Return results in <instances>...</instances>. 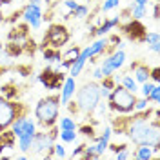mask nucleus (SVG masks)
<instances>
[{"label": "nucleus", "instance_id": "nucleus-40", "mask_svg": "<svg viewBox=\"0 0 160 160\" xmlns=\"http://www.w3.org/2000/svg\"><path fill=\"white\" fill-rule=\"evenodd\" d=\"M86 146H88V144H80L78 148H75L73 153H71V158H80L82 153H84V149H86Z\"/></svg>", "mask_w": 160, "mask_h": 160}, {"label": "nucleus", "instance_id": "nucleus-39", "mask_svg": "<svg viewBox=\"0 0 160 160\" xmlns=\"http://www.w3.org/2000/svg\"><path fill=\"white\" fill-rule=\"evenodd\" d=\"M149 78H153V82H155V84H158V80H160V68H158V66L151 68V71H149Z\"/></svg>", "mask_w": 160, "mask_h": 160}, {"label": "nucleus", "instance_id": "nucleus-16", "mask_svg": "<svg viewBox=\"0 0 160 160\" xmlns=\"http://www.w3.org/2000/svg\"><path fill=\"white\" fill-rule=\"evenodd\" d=\"M106 46H108V38L106 37H100L97 42H93L91 46H88L86 49H82V53L86 55V58L89 60V58H95L97 55H100L102 51L106 49Z\"/></svg>", "mask_w": 160, "mask_h": 160}, {"label": "nucleus", "instance_id": "nucleus-45", "mask_svg": "<svg viewBox=\"0 0 160 160\" xmlns=\"http://www.w3.org/2000/svg\"><path fill=\"white\" fill-rule=\"evenodd\" d=\"M133 2H135V4H140V6H146L149 0H133Z\"/></svg>", "mask_w": 160, "mask_h": 160}, {"label": "nucleus", "instance_id": "nucleus-49", "mask_svg": "<svg viewBox=\"0 0 160 160\" xmlns=\"http://www.w3.org/2000/svg\"><path fill=\"white\" fill-rule=\"evenodd\" d=\"M11 2H15V0H11Z\"/></svg>", "mask_w": 160, "mask_h": 160}, {"label": "nucleus", "instance_id": "nucleus-36", "mask_svg": "<svg viewBox=\"0 0 160 160\" xmlns=\"http://www.w3.org/2000/svg\"><path fill=\"white\" fill-rule=\"evenodd\" d=\"M108 149H111L113 153H118V151L129 149V144H124V142H120V144H108Z\"/></svg>", "mask_w": 160, "mask_h": 160}, {"label": "nucleus", "instance_id": "nucleus-37", "mask_svg": "<svg viewBox=\"0 0 160 160\" xmlns=\"http://www.w3.org/2000/svg\"><path fill=\"white\" fill-rule=\"evenodd\" d=\"M149 106V100L146 98H137V102H135V111H142V109H146Z\"/></svg>", "mask_w": 160, "mask_h": 160}, {"label": "nucleus", "instance_id": "nucleus-38", "mask_svg": "<svg viewBox=\"0 0 160 160\" xmlns=\"http://www.w3.org/2000/svg\"><path fill=\"white\" fill-rule=\"evenodd\" d=\"M153 88H155V82L148 80V82H144V84H142L140 91H142V95H144V97H148V95L151 93V89H153Z\"/></svg>", "mask_w": 160, "mask_h": 160}, {"label": "nucleus", "instance_id": "nucleus-8", "mask_svg": "<svg viewBox=\"0 0 160 160\" xmlns=\"http://www.w3.org/2000/svg\"><path fill=\"white\" fill-rule=\"evenodd\" d=\"M37 80H38L46 89L55 91V89H60V88H62V84H64V80H66V75L60 69H57V68L48 66V68H44V69L37 75Z\"/></svg>", "mask_w": 160, "mask_h": 160}, {"label": "nucleus", "instance_id": "nucleus-20", "mask_svg": "<svg viewBox=\"0 0 160 160\" xmlns=\"http://www.w3.org/2000/svg\"><path fill=\"white\" fill-rule=\"evenodd\" d=\"M4 49H6L9 58L24 57V51H22V44L20 42H11V40H8V44H4Z\"/></svg>", "mask_w": 160, "mask_h": 160}, {"label": "nucleus", "instance_id": "nucleus-4", "mask_svg": "<svg viewBox=\"0 0 160 160\" xmlns=\"http://www.w3.org/2000/svg\"><path fill=\"white\" fill-rule=\"evenodd\" d=\"M137 95L128 91L124 86L117 84L111 89L109 97H108V109L111 113H131L135 111V102H137Z\"/></svg>", "mask_w": 160, "mask_h": 160}, {"label": "nucleus", "instance_id": "nucleus-7", "mask_svg": "<svg viewBox=\"0 0 160 160\" xmlns=\"http://www.w3.org/2000/svg\"><path fill=\"white\" fill-rule=\"evenodd\" d=\"M120 31L124 33V37L131 42H137V44H144L146 42V35H148V28L137 18H129L126 24L120 22Z\"/></svg>", "mask_w": 160, "mask_h": 160}, {"label": "nucleus", "instance_id": "nucleus-10", "mask_svg": "<svg viewBox=\"0 0 160 160\" xmlns=\"http://www.w3.org/2000/svg\"><path fill=\"white\" fill-rule=\"evenodd\" d=\"M42 15H44L42 6H37V4L28 2L22 8V20L29 24L31 29H40V26H42Z\"/></svg>", "mask_w": 160, "mask_h": 160}, {"label": "nucleus", "instance_id": "nucleus-2", "mask_svg": "<svg viewBox=\"0 0 160 160\" xmlns=\"http://www.w3.org/2000/svg\"><path fill=\"white\" fill-rule=\"evenodd\" d=\"M100 98L102 97H100L98 82L97 80L86 82L80 89H77V98H75V102H77V106H78V109H80V115H84L86 118H89Z\"/></svg>", "mask_w": 160, "mask_h": 160}, {"label": "nucleus", "instance_id": "nucleus-32", "mask_svg": "<svg viewBox=\"0 0 160 160\" xmlns=\"http://www.w3.org/2000/svg\"><path fill=\"white\" fill-rule=\"evenodd\" d=\"M15 71L22 77H29L33 73V66L31 64H18V66H15Z\"/></svg>", "mask_w": 160, "mask_h": 160}, {"label": "nucleus", "instance_id": "nucleus-44", "mask_svg": "<svg viewBox=\"0 0 160 160\" xmlns=\"http://www.w3.org/2000/svg\"><path fill=\"white\" fill-rule=\"evenodd\" d=\"M149 49L153 51V53H158V51H160V42H158V44H151Z\"/></svg>", "mask_w": 160, "mask_h": 160}, {"label": "nucleus", "instance_id": "nucleus-6", "mask_svg": "<svg viewBox=\"0 0 160 160\" xmlns=\"http://www.w3.org/2000/svg\"><path fill=\"white\" fill-rule=\"evenodd\" d=\"M58 126L55 124L53 128L49 129H44V131H35V135H33V142H31V155H35V157H44L46 155V151L49 149L51 146L57 142L58 138Z\"/></svg>", "mask_w": 160, "mask_h": 160}, {"label": "nucleus", "instance_id": "nucleus-47", "mask_svg": "<svg viewBox=\"0 0 160 160\" xmlns=\"http://www.w3.org/2000/svg\"><path fill=\"white\" fill-rule=\"evenodd\" d=\"M28 158H29L28 155H18V157H17V160H28Z\"/></svg>", "mask_w": 160, "mask_h": 160}, {"label": "nucleus", "instance_id": "nucleus-23", "mask_svg": "<svg viewBox=\"0 0 160 160\" xmlns=\"http://www.w3.org/2000/svg\"><path fill=\"white\" fill-rule=\"evenodd\" d=\"M118 84L124 86V88L128 91H131V93H137V91H138V84H137V80L133 78L131 75H122V77H118Z\"/></svg>", "mask_w": 160, "mask_h": 160}, {"label": "nucleus", "instance_id": "nucleus-46", "mask_svg": "<svg viewBox=\"0 0 160 160\" xmlns=\"http://www.w3.org/2000/svg\"><path fill=\"white\" fill-rule=\"evenodd\" d=\"M4 20H6V15L2 13V8H0V24H4Z\"/></svg>", "mask_w": 160, "mask_h": 160}, {"label": "nucleus", "instance_id": "nucleus-5", "mask_svg": "<svg viewBox=\"0 0 160 160\" xmlns=\"http://www.w3.org/2000/svg\"><path fill=\"white\" fill-rule=\"evenodd\" d=\"M69 40H71V31L64 24H49V28L44 33V38H42V44L38 46V49H42V48L60 49Z\"/></svg>", "mask_w": 160, "mask_h": 160}, {"label": "nucleus", "instance_id": "nucleus-50", "mask_svg": "<svg viewBox=\"0 0 160 160\" xmlns=\"http://www.w3.org/2000/svg\"><path fill=\"white\" fill-rule=\"evenodd\" d=\"M100 2H102V0H100Z\"/></svg>", "mask_w": 160, "mask_h": 160}, {"label": "nucleus", "instance_id": "nucleus-12", "mask_svg": "<svg viewBox=\"0 0 160 160\" xmlns=\"http://www.w3.org/2000/svg\"><path fill=\"white\" fill-rule=\"evenodd\" d=\"M129 69H131V73L135 75L133 78L137 80V84H144V82L151 80V78H149L151 68L146 64V62H142V60H135V62H131Z\"/></svg>", "mask_w": 160, "mask_h": 160}, {"label": "nucleus", "instance_id": "nucleus-28", "mask_svg": "<svg viewBox=\"0 0 160 160\" xmlns=\"http://www.w3.org/2000/svg\"><path fill=\"white\" fill-rule=\"evenodd\" d=\"M88 13H89V6H86V4H78L77 9L71 13V18H84V17H88Z\"/></svg>", "mask_w": 160, "mask_h": 160}, {"label": "nucleus", "instance_id": "nucleus-17", "mask_svg": "<svg viewBox=\"0 0 160 160\" xmlns=\"http://www.w3.org/2000/svg\"><path fill=\"white\" fill-rule=\"evenodd\" d=\"M15 142H17V135L11 131V128L2 131L0 133V157L4 149H15Z\"/></svg>", "mask_w": 160, "mask_h": 160}, {"label": "nucleus", "instance_id": "nucleus-31", "mask_svg": "<svg viewBox=\"0 0 160 160\" xmlns=\"http://www.w3.org/2000/svg\"><path fill=\"white\" fill-rule=\"evenodd\" d=\"M120 6V0H104V4L100 6V11L102 13H108L111 9H117Z\"/></svg>", "mask_w": 160, "mask_h": 160}, {"label": "nucleus", "instance_id": "nucleus-34", "mask_svg": "<svg viewBox=\"0 0 160 160\" xmlns=\"http://www.w3.org/2000/svg\"><path fill=\"white\" fill-rule=\"evenodd\" d=\"M158 42H160L158 31H151V33H148V35H146V42H144V44L151 46V44H158Z\"/></svg>", "mask_w": 160, "mask_h": 160}, {"label": "nucleus", "instance_id": "nucleus-15", "mask_svg": "<svg viewBox=\"0 0 160 160\" xmlns=\"http://www.w3.org/2000/svg\"><path fill=\"white\" fill-rule=\"evenodd\" d=\"M75 89H77L75 77H66L62 88H60V106H64L68 100H71L73 97H75Z\"/></svg>", "mask_w": 160, "mask_h": 160}, {"label": "nucleus", "instance_id": "nucleus-14", "mask_svg": "<svg viewBox=\"0 0 160 160\" xmlns=\"http://www.w3.org/2000/svg\"><path fill=\"white\" fill-rule=\"evenodd\" d=\"M0 95L8 100H20V97L24 95V86H20L13 80L6 82V84L0 86Z\"/></svg>", "mask_w": 160, "mask_h": 160}, {"label": "nucleus", "instance_id": "nucleus-9", "mask_svg": "<svg viewBox=\"0 0 160 160\" xmlns=\"http://www.w3.org/2000/svg\"><path fill=\"white\" fill-rule=\"evenodd\" d=\"M124 62H126V51L122 49V48L115 49L111 55L104 57V62H102V66H100L102 75L106 77V75H113V73H117V71L124 66Z\"/></svg>", "mask_w": 160, "mask_h": 160}, {"label": "nucleus", "instance_id": "nucleus-27", "mask_svg": "<svg viewBox=\"0 0 160 160\" xmlns=\"http://www.w3.org/2000/svg\"><path fill=\"white\" fill-rule=\"evenodd\" d=\"M117 84H118V80H117L115 75H106V77L100 78V88H106V89H109V91L113 89Z\"/></svg>", "mask_w": 160, "mask_h": 160}, {"label": "nucleus", "instance_id": "nucleus-43", "mask_svg": "<svg viewBox=\"0 0 160 160\" xmlns=\"http://www.w3.org/2000/svg\"><path fill=\"white\" fill-rule=\"evenodd\" d=\"M102 77H104V75H102V69H100V68H97V69L93 71V78L95 80H100Z\"/></svg>", "mask_w": 160, "mask_h": 160}, {"label": "nucleus", "instance_id": "nucleus-26", "mask_svg": "<svg viewBox=\"0 0 160 160\" xmlns=\"http://www.w3.org/2000/svg\"><path fill=\"white\" fill-rule=\"evenodd\" d=\"M129 11H131V18H137V20L144 18V17H146V13H148L146 6H140V4H131Z\"/></svg>", "mask_w": 160, "mask_h": 160}, {"label": "nucleus", "instance_id": "nucleus-11", "mask_svg": "<svg viewBox=\"0 0 160 160\" xmlns=\"http://www.w3.org/2000/svg\"><path fill=\"white\" fill-rule=\"evenodd\" d=\"M29 24L28 22H15V24H11L9 31H8V40L11 42H22L24 38H28L29 37Z\"/></svg>", "mask_w": 160, "mask_h": 160}, {"label": "nucleus", "instance_id": "nucleus-42", "mask_svg": "<svg viewBox=\"0 0 160 160\" xmlns=\"http://www.w3.org/2000/svg\"><path fill=\"white\" fill-rule=\"evenodd\" d=\"M8 60H9V57H8L6 49H4V48H0V64H2V62H8Z\"/></svg>", "mask_w": 160, "mask_h": 160}, {"label": "nucleus", "instance_id": "nucleus-18", "mask_svg": "<svg viewBox=\"0 0 160 160\" xmlns=\"http://www.w3.org/2000/svg\"><path fill=\"white\" fill-rule=\"evenodd\" d=\"M42 57L46 62H49V64H58L62 62V51L60 49H53V48H42Z\"/></svg>", "mask_w": 160, "mask_h": 160}, {"label": "nucleus", "instance_id": "nucleus-1", "mask_svg": "<svg viewBox=\"0 0 160 160\" xmlns=\"http://www.w3.org/2000/svg\"><path fill=\"white\" fill-rule=\"evenodd\" d=\"M35 118L42 129H49L57 124L60 113V95L53 93V95H46L37 102L35 106Z\"/></svg>", "mask_w": 160, "mask_h": 160}, {"label": "nucleus", "instance_id": "nucleus-25", "mask_svg": "<svg viewBox=\"0 0 160 160\" xmlns=\"http://www.w3.org/2000/svg\"><path fill=\"white\" fill-rule=\"evenodd\" d=\"M58 137L62 142H66V144H71V142H75L77 137H78V133L77 129H60L58 131Z\"/></svg>", "mask_w": 160, "mask_h": 160}, {"label": "nucleus", "instance_id": "nucleus-35", "mask_svg": "<svg viewBox=\"0 0 160 160\" xmlns=\"http://www.w3.org/2000/svg\"><path fill=\"white\" fill-rule=\"evenodd\" d=\"M80 53V48L78 46H75V48H69V49L66 51V53H62V58H69V60H75L78 57Z\"/></svg>", "mask_w": 160, "mask_h": 160}, {"label": "nucleus", "instance_id": "nucleus-30", "mask_svg": "<svg viewBox=\"0 0 160 160\" xmlns=\"http://www.w3.org/2000/svg\"><path fill=\"white\" fill-rule=\"evenodd\" d=\"M68 153H66V148L62 144H53V158H66Z\"/></svg>", "mask_w": 160, "mask_h": 160}, {"label": "nucleus", "instance_id": "nucleus-24", "mask_svg": "<svg viewBox=\"0 0 160 160\" xmlns=\"http://www.w3.org/2000/svg\"><path fill=\"white\" fill-rule=\"evenodd\" d=\"M33 135H35V133H24V135L17 137V138H18V149L22 151V153H28V151H29L31 142H33Z\"/></svg>", "mask_w": 160, "mask_h": 160}, {"label": "nucleus", "instance_id": "nucleus-48", "mask_svg": "<svg viewBox=\"0 0 160 160\" xmlns=\"http://www.w3.org/2000/svg\"><path fill=\"white\" fill-rule=\"evenodd\" d=\"M6 71H8V68H6V66H2V64H0V75H2V73H6Z\"/></svg>", "mask_w": 160, "mask_h": 160}, {"label": "nucleus", "instance_id": "nucleus-33", "mask_svg": "<svg viewBox=\"0 0 160 160\" xmlns=\"http://www.w3.org/2000/svg\"><path fill=\"white\" fill-rule=\"evenodd\" d=\"M146 98L149 100V102H153L155 106L158 104V100H160V88H158V84H155V88L151 89V93L146 97Z\"/></svg>", "mask_w": 160, "mask_h": 160}, {"label": "nucleus", "instance_id": "nucleus-3", "mask_svg": "<svg viewBox=\"0 0 160 160\" xmlns=\"http://www.w3.org/2000/svg\"><path fill=\"white\" fill-rule=\"evenodd\" d=\"M31 108L22 100H8L0 95V133L11 128L18 117H28Z\"/></svg>", "mask_w": 160, "mask_h": 160}, {"label": "nucleus", "instance_id": "nucleus-41", "mask_svg": "<svg viewBox=\"0 0 160 160\" xmlns=\"http://www.w3.org/2000/svg\"><path fill=\"white\" fill-rule=\"evenodd\" d=\"M115 158H118V160L131 158V153H129V149H124V151H118V153H115Z\"/></svg>", "mask_w": 160, "mask_h": 160}, {"label": "nucleus", "instance_id": "nucleus-29", "mask_svg": "<svg viewBox=\"0 0 160 160\" xmlns=\"http://www.w3.org/2000/svg\"><path fill=\"white\" fill-rule=\"evenodd\" d=\"M58 129H77V122L71 118V117H66V118H60Z\"/></svg>", "mask_w": 160, "mask_h": 160}, {"label": "nucleus", "instance_id": "nucleus-21", "mask_svg": "<svg viewBox=\"0 0 160 160\" xmlns=\"http://www.w3.org/2000/svg\"><path fill=\"white\" fill-rule=\"evenodd\" d=\"M22 51H24V57H33L37 51H38V44L35 42V40L31 38V37H28V38H24L22 42Z\"/></svg>", "mask_w": 160, "mask_h": 160}, {"label": "nucleus", "instance_id": "nucleus-22", "mask_svg": "<svg viewBox=\"0 0 160 160\" xmlns=\"http://www.w3.org/2000/svg\"><path fill=\"white\" fill-rule=\"evenodd\" d=\"M95 124H97V122L88 124V120H86V122H84L82 126H78L77 129H78V133H82L84 137H88L91 142H95V140H97V137H98V135H97V131H95Z\"/></svg>", "mask_w": 160, "mask_h": 160}, {"label": "nucleus", "instance_id": "nucleus-13", "mask_svg": "<svg viewBox=\"0 0 160 160\" xmlns=\"http://www.w3.org/2000/svg\"><path fill=\"white\" fill-rule=\"evenodd\" d=\"M11 131H13L17 137H20V135H24V133H35V131H37V126H35V122H33L29 117H18V118L11 124Z\"/></svg>", "mask_w": 160, "mask_h": 160}, {"label": "nucleus", "instance_id": "nucleus-19", "mask_svg": "<svg viewBox=\"0 0 160 160\" xmlns=\"http://www.w3.org/2000/svg\"><path fill=\"white\" fill-rule=\"evenodd\" d=\"M155 153H153V148L151 146H144V144H140L135 148V151L131 153V157L137 160H149Z\"/></svg>", "mask_w": 160, "mask_h": 160}, {"label": "nucleus", "instance_id": "nucleus-51", "mask_svg": "<svg viewBox=\"0 0 160 160\" xmlns=\"http://www.w3.org/2000/svg\"><path fill=\"white\" fill-rule=\"evenodd\" d=\"M26 2H28V0H26Z\"/></svg>", "mask_w": 160, "mask_h": 160}]
</instances>
